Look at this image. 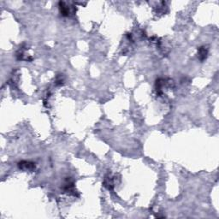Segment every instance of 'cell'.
I'll return each instance as SVG.
<instances>
[{"instance_id":"7a4b0ae2","label":"cell","mask_w":219,"mask_h":219,"mask_svg":"<svg viewBox=\"0 0 219 219\" xmlns=\"http://www.w3.org/2000/svg\"><path fill=\"white\" fill-rule=\"evenodd\" d=\"M208 56V49L206 46L199 47L198 50V57L200 61H204Z\"/></svg>"},{"instance_id":"3957f363","label":"cell","mask_w":219,"mask_h":219,"mask_svg":"<svg viewBox=\"0 0 219 219\" xmlns=\"http://www.w3.org/2000/svg\"><path fill=\"white\" fill-rule=\"evenodd\" d=\"M103 185L106 187L107 189L109 190H112L113 188H114V186H115V185H114L113 179L110 176H105V181H104L103 182Z\"/></svg>"},{"instance_id":"6da1fadb","label":"cell","mask_w":219,"mask_h":219,"mask_svg":"<svg viewBox=\"0 0 219 219\" xmlns=\"http://www.w3.org/2000/svg\"><path fill=\"white\" fill-rule=\"evenodd\" d=\"M18 166L23 170H33L35 169V163L30 161H21L18 163Z\"/></svg>"}]
</instances>
